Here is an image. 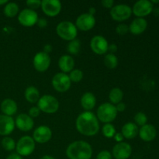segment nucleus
I'll return each mask as SVG.
<instances>
[{"mask_svg": "<svg viewBox=\"0 0 159 159\" xmlns=\"http://www.w3.org/2000/svg\"><path fill=\"white\" fill-rule=\"evenodd\" d=\"M25 98L30 103H36L40 99V92L35 86H28L25 91Z\"/></svg>", "mask_w": 159, "mask_h": 159, "instance_id": "obj_25", "label": "nucleus"}, {"mask_svg": "<svg viewBox=\"0 0 159 159\" xmlns=\"http://www.w3.org/2000/svg\"><path fill=\"white\" fill-rule=\"evenodd\" d=\"M115 107H116V111L118 112V113H122V112H124V110H126V104L124 103V102H119L118 104H116V105H115Z\"/></svg>", "mask_w": 159, "mask_h": 159, "instance_id": "obj_40", "label": "nucleus"}, {"mask_svg": "<svg viewBox=\"0 0 159 159\" xmlns=\"http://www.w3.org/2000/svg\"><path fill=\"white\" fill-rule=\"evenodd\" d=\"M154 5L148 0H139L134 3L132 8V13L137 18H144L150 15L153 11Z\"/></svg>", "mask_w": 159, "mask_h": 159, "instance_id": "obj_9", "label": "nucleus"}, {"mask_svg": "<svg viewBox=\"0 0 159 159\" xmlns=\"http://www.w3.org/2000/svg\"><path fill=\"white\" fill-rule=\"evenodd\" d=\"M6 159H23V157L20 156L17 153H12L6 158Z\"/></svg>", "mask_w": 159, "mask_h": 159, "instance_id": "obj_44", "label": "nucleus"}, {"mask_svg": "<svg viewBox=\"0 0 159 159\" xmlns=\"http://www.w3.org/2000/svg\"><path fill=\"white\" fill-rule=\"evenodd\" d=\"M32 138L35 142L39 144H45L52 138V131L48 126H40L34 130Z\"/></svg>", "mask_w": 159, "mask_h": 159, "instance_id": "obj_16", "label": "nucleus"}, {"mask_svg": "<svg viewBox=\"0 0 159 159\" xmlns=\"http://www.w3.org/2000/svg\"><path fill=\"white\" fill-rule=\"evenodd\" d=\"M53 50V47L52 45L50 44V43H47V44L44 45V47H43V52L46 53V54H49Z\"/></svg>", "mask_w": 159, "mask_h": 159, "instance_id": "obj_42", "label": "nucleus"}, {"mask_svg": "<svg viewBox=\"0 0 159 159\" xmlns=\"http://www.w3.org/2000/svg\"><path fill=\"white\" fill-rule=\"evenodd\" d=\"M123 98H124V92L118 87L112 89L109 93V99L110 101V103L114 106L120 102Z\"/></svg>", "mask_w": 159, "mask_h": 159, "instance_id": "obj_26", "label": "nucleus"}, {"mask_svg": "<svg viewBox=\"0 0 159 159\" xmlns=\"http://www.w3.org/2000/svg\"><path fill=\"white\" fill-rule=\"evenodd\" d=\"M2 146L7 152H12L16 149V143L10 137H4L2 140Z\"/></svg>", "mask_w": 159, "mask_h": 159, "instance_id": "obj_30", "label": "nucleus"}, {"mask_svg": "<svg viewBox=\"0 0 159 159\" xmlns=\"http://www.w3.org/2000/svg\"><path fill=\"white\" fill-rule=\"evenodd\" d=\"M75 126L78 131L85 136H95L99 131V120L90 111L80 113L76 119Z\"/></svg>", "mask_w": 159, "mask_h": 159, "instance_id": "obj_1", "label": "nucleus"}, {"mask_svg": "<svg viewBox=\"0 0 159 159\" xmlns=\"http://www.w3.org/2000/svg\"><path fill=\"white\" fill-rule=\"evenodd\" d=\"M131 154V146L124 141L115 144L112 151V155L115 159H128Z\"/></svg>", "mask_w": 159, "mask_h": 159, "instance_id": "obj_15", "label": "nucleus"}, {"mask_svg": "<svg viewBox=\"0 0 159 159\" xmlns=\"http://www.w3.org/2000/svg\"><path fill=\"white\" fill-rule=\"evenodd\" d=\"M40 112L41 111H40V109L38 108V107H32L30 109L29 111H28V115H29L31 118L34 119V118L37 117V116L40 115Z\"/></svg>", "mask_w": 159, "mask_h": 159, "instance_id": "obj_37", "label": "nucleus"}, {"mask_svg": "<svg viewBox=\"0 0 159 159\" xmlns=\"http://www.w3.org/2000/svg\"><path fill=\"white\" fill-rule=\"evenodd\" d=\"M81 49V43L79 40L75 39V40L69 41L68 46H67V50L68 53L72 55H76L79 53Z\"/></svg>", "mask_w": 159, "mask_h": 159, "instance_id": "obj_29", "label": "nucleus"}, {"mask_svg": "<svg viewBox=\"0 0 159 159\" xmlns=\"http://www.w3.org/2000/svg\"><path fill=\"white\" fill-rule=\"evenodd\" d=\"M58 100L51 95H44L41 96L37 102V107L41 112L48 114L55 113L59 109Z\"/></svg>", "mask_w": 159, "mask_h": 159, "instance_id": "obj_5", "label": "nucleus"}, {"mask_svg": "<svg viewBox=\"0 0 159 159\" xmlns=\"http://www.w3.org/2000/svg\"><path fill=\"white\" fill-rule=\"evenodd\" d=\"M104 65L109 69H114L118 65V58L114 54H107L104 57Z\"/></svg>", "mask_w": 159, "mask_h": 159, "instance_id": "obj_28", "label": "nucleus"}, {"mask_svg": "<svg viewBox=\"0 0 159 159\" xmlns=\"http://www.w3.org/2000/svg\"><path fill=\"white\" fill-rule=\"evenodd\" d=\"M96 159H113V155L109 151H101L96 156Z\"/></svg>", "mask_w": 159, "mask_h": 159, "instance_id": "obj_36", "label": "nucleus"}, {"mask_svg": "<svg viewBox=\"0 0 159 159\" xmlns=\"http://www.w3.org/2000/svg\"><path fill=\"white\" fill-rule=\"evenodd\" d=\"M113 138H114V140L117 143L123 142V141H124V136H123V134L121 133H116V134L114 135Z\"/></svg>", "mask_w": 159, "mask_h": 159, "instance_id": "obj_41", "label": "nucleus"}, {"mask_svg": "<svg viewBox=\"0 0 159 159\" xmlns=\"http://www.w3.org/2000/svg\"><path fill=\"white\" fill-rule=\"evenodd\" d=\"M51 84H52L53 88L57 92L65 93L71 87V82L68 75L63 72H58L53 76Z\"/></svg>", "mask_w": 159, "mask_h": 159, "instance_id": "obj_7", "label": "nucleus"}, {"mask_svg": "<svg viewBox=\"0 0 159 159\" xmlns=\"http://www.w3.org/2000/svg\"><path fill=\"white\" fill-rule=\"evenodd\" d=\"M78 30L82 31H89L93 29L96 25L95 16L87 13L81 14L76 19L75 24Z\"/></svg>", "mask_w": 159, "mask_h": 159, "instance_id": "obj_14", "label": "nucleus"}, {"mask_svg": "<svg viewBox=\"0 0 159 159\" xmlns=\"http://www.w3.org/2000/svg\"><path fill=\"white\" fill-rule=\"evenodd\" d=\"M118 112L116 107L110 102H104L101 104L96 111V117L101 122L105 124H110L117 116Z\"/></svg>", "mask_w": 159, "mask_h": 159, "instance_id": "obj_3", "label": "nucleus"}, {"mask_svg": "<svg viewBox=\"0 0 159 159\" xmlns=\"http://www.w3.org/2000/svg\"><path fill=\"white\" fill-rule=\"evenodd\" d=\"M37 25L40 28L43 29V28L47 27V26H48V20L45 18H43V17H42V18H38L37 22Z\"/></svg>", "mask_w": 159, "mask_h": 159, "instance_id": "obj_39", "label": "nucleus"}, {"mask_svg": "<svg viewBox=\"0 0 159 159\" xmlns=\"http://www.w3.org/2000/svg\"><path fill=\"white\" fill-rule=\"evenodd\" d=\"M108 51H110V54H114L115 52L117 51V46L116 44H114V43H112V44L109 45Z\"/></svg>", "mask_w": 159, "mask_h": 159, "instance_id": "obj_43", "label": "nucleus"}, {"mask_svg": "<svg viewBox=\"0 0 159 159\" xmlns=\"http://www.w3.org/2000/svg\"><path fill=\"white\" fill-rule=\"evenodd\" d=\"M36 148V142L33 139L32 137L23 136L20 138L18 142L16 143V153L22 157H26L30 155L34 152Z\"/></svg>", "mask_w": 159, "mask_h": 159, "instance_id": "obj_6", "label": "nucleus"}, {"mask_svg": "<svg viewBox=\"0 0 159 159\" xmlns=\"http://www.w3.org/2000/svg\"><path fill=\"white\" fill-rule=\"evenodd\" d=\"M3 12L7 17L13 18L19 14V6L16 2H8L5 5Z\"/></svg>", "mask_w": 159, "mask_h": 159, "instance_id": "obj_27", "label": "nucleus"}, {"mask_svg": "<svg viewBox=\"0 0 159 159\" xmlns=\"http://www.w3.org/2000/svg\"><path fill=\"white\" fill-rule=\"evenodd\" d=\"M40 7L45 15L54 17L60 13L62 6L58 0H43Z\"/></svg>", "mask_w": 159, "mask_h": 159, "instance_id": "obj_13", "label": "nucleus"}, {"mask_svg": "<svg viewBox=\"0 0 159 159\" xmlns=\"http://www.w3.org/2000/svg\"><path fill=\"white\" fill-rule=\"evenodd\" d=\"M15 125L21 131L27 132L34 128V121L26 113H20L16 118Z\"/></svg>", "mask_w": 159, "mask_h": 159, "instance_id": "obj_17", "label": "nucleus"}, {"mask_svg": "<svg viewBox=\"0 0 159 159\" xmlns=\"http://www.w3.org/2000/svg\"><path fill=\"white\" fill-rule=\"evenodd\" d=\"M0 108L3 114L9 116H12L16 114L18 110L17 103L12 99H5L2 102Z\"/></svg>", "mask_w": 159, "mask_h": 159, "instance_id": "obj_22", "label": "nucleus"}, {"mask_svg": "<svg viewBox=\"0 0 159 159\" xmlns=\"http://www.w3.org/2000/svg\"><path fill=\"white\" fill-rule=\"evenodd\" d=\"M96 9L95 7H93V6H92V7H90L89 9L88 13L90 14V15H92L94 16V15L96 14Z\"/></svg>", "mask_w": 159, "mask_h": 159, "instance_id": "obj_45", "label": "nucleus"}, {"mask_svg": "<svg viewBox=\"0 0 159 159\" xmlns=\"http://www.w3.org/2000/svg\"><path fill=\"white\" fill-rule=\"evenodd\" d=\"M102 134L107 138H113L116 131L114 126L111 124H105L102 128Z\"/></svg>", "mask_w": 159, "mask_h": 159, "instance_id": "obj_31", "label": "nucleus"}, {"mask_svg": "<svg viewBox=\"0 0 159 159\" xmlns=\"http://www.w3.org/2000/svg\"><path fill=\"white\" fill-rule=\"evenodd\" d=\"M38 15L34 10L30 9H24L19 12L18 21L22 26L26 27H31L37 24Z\"/></svg>", "mask_w": 159, "mask_h": 159, "instance_id": "obj_10", "label": "nucleus"}, {"mask_svg": "<svg viewBox=\"0 0 159 159\" xmlns=\"http://www.w3.org/2000/svg\"><path fill=\"white\" fill-rule=\"evenodd\" d=\"M40 159H55L54 157L51 156V155H44V156L41 157Z\"/></svg>", "mask_w": 159, "mask_h": 159, "instance_id": "obj_46", "label": "nucleus"}, {"mask_svg": "<svg viewBox=\"0 0 159 159\" xmlns=\"http://www.w3.org/2000/svg\"><path fill=\"white\" fill-rule=\"evenodd\" d=\"M148 22L144 18H136L130 23L129 31L134 35H140L146 30Z\"/></svg>", "mask_w": 159, "mask_h": 159, "instance_id": "obj_20", "label": "nucleus"}, {"mask_svg": "<svg viewBox=\"0 0 159 159\" xmlns=\"http://www.w3.org/2000/svg\"><path fill=\"white\" fill-rule=\"evenodd\" d=\"M116 32L120 36L125 35L129 32V26H127L125 23H120L116 26Z\"/></svg>", "mask_w": 159, "mask_h": 159, "instance_id": "obj_34", "label": "nucleus"}, {"mask_svg": "<svg viewBox=\"0 0 159 159\" xmlns=\"http://www.w3.org/2000/svg\"><path fill=\"white\" fill-rule=\"evenodd\" d=\"M109 43L107 39L101 35H96L90 40L91 50L96 54L102 55L108 51Z\"/></svg>", "mask_w": 159, "mask_h": 159, "instance_id": "obj_12", "label": "nucleus"}, {"mask_svg": "<svg viewBox=\"0 0 159 159\" xmlns=\"http://www.w3.org/2000/svg\"><path fill=\"white\" fill-rule=\"evenodd\" d=\"M66 155L69 159H91L93 148L86 141H75L68 146Z\"/></svg>", "mask_w": 159, "mask_h": 159, "instance_id": "obj_2", "label": "nucleus"}, {"mask_svg": "<svg viewBox=\"0 0 159 159\" xmlns=\"http://www.w3.org/2000/svg\"><path fill=\"white\" fill-rule=\"evenodd\" d=\"M69 79L71 82H81L83 79L84 74L80 69H73L69 74Z\"/></svg>", "mask_w": 159, "mask_h": 159, "instance_id": "obj_32", "label": "nucleus"}, {"mask_svg": "<svg viewBox=\"0 0 159 159\" xmlns=\"http://www.w3.org/2000/svg\"><path fill=\"white\" fill-rule=\"evenodd\" d=\"M56 32L59 37L67 41L75 40L78 35L77 27L70 21H62L59 23L56 27Z\"/></svg>", "mask_w": 159, "mask_h": 159, "instance_id": "obj_4", "label": "nucleus"}, {"mask_svg": "<svg viewBox=\"0 0 159 159\" xmlns=\"http://www.w3.org/2000/svg\"><path fill=\"white\" fill-rule=\"evenodd\" d=\"M81 105L85 111H90L96 105V98L94 94L86 92L81 97Z\"/></svg>", "mask_w": 159, "mask_h": 159, "instance_id": "obj_24", "label": "nucleus"}, {"mask_svg": "<svg viewBox=\"0 0 159 159\" xmlns=\"http://www.w3.org/2000/svg\"><path fill=\"white\" fill-rule=\"evenodd\" d=\"M138 132H139L138 127L133 122L126 123L121 129V134L124 138L129 140L136 138L137 135L138 134Z\"/></svg>", "mask_w": 159, "mask_h": 159, "instance_id": "obj_23", "label": "nucleus"}, {"mask_svg": "<svg viewBox=\"0 0 159 159\" xmlns=\"http://www.w3.org/2000/svg\"><path fill=\"white\" fill-rule=\"evenodd\" d=\"M134 124H136L137 126H142L147 124L148 122V116H146L145 113H142V112H138V113H136V115L134 117Z\"/></svg>", "mask_w": 159, "mask_h": 159, "instance_id": "obj_33", "label": "nucleus"}, {"mask_svg": "<svg viewBox=\"0 0 159 159\" xmlns=\"http://www.w3.org/2000/svg\"><path fill=\"white\" fill-rule=\"evenodd\" d=\"M138 134L141 140L146 142H149L156 138L157 130L156 128L152 124H145L139 129Z\"/></svg>", "mask_w": 159, "mask_h": 159, "instance_id": "obj_19", "label": "nucleus"}, {"mask_svg": "<svg viewBox=\"0 0 159 159\" xmlns=\"http://www.w3.org/2000/svg\"><path fill=\"white\" fill-rule=\"evenodd\" d=\"M58 67L61 72L67 74L71 72L75 67V60L71 56L65 54L62 55L58 60Z\"/></svg>", "mask_w": 159, "mask_h": 159, "instance_id": "obj_21", "label": "nucleus"}, {"mask_svg": "<svg viewBox=\"0 0 159 159\" xmlns=\"http://www.w3.org/2000/svg\"><path fill=\"white\" fill-rule=\"evenodd\" d=\"M101 4L107 9H112L114 6V1L113 0H102L101 2Z\"/></svg>", "mask_w": 159, "mask_h": 159, "instance_id": "obj_38", "label": "nucleus"}, {"mask_svg": "<svg viewBox=\"0 0 159 159\" xmlns=\"http://www.w3.org/2000/svg\"><path fill=\"white\" fill-rule=\"evenodd\" d=\"M15 127V120L12 116L0 115V135L8 136L12 133Z\"/></svg>", "mask_w": 159, "mask_h": 159, "instance_id": "obj_18", "label": "nucleus"}, {"mask_svg": "<svg viewBox=\"0 0 159 159\" xmlns=\"http://www.w3.org/2000/svg\"><path fill=\"white\" fill-rule=\"evenodd\" d=\"M8 2H8L7 0H0V6H2V5L7 4Z\"/></svg>", "mask_w": 159, "mask_h": 159, "instance_id": "obj_47", "label": "nucleus"}, {"mask_svg": "<svg viewBox=\"0 0 159 159\" xmlns=\"http://www.w3.org/2000/svg\"><path fill=\"white\" fill-rule=\"evenodd\" d=\"M33 65L34 68L39 72H44L51 65V57L49 54L43 51L37 53L33 59Z\"/></svg>", "mask_w": 159, "mask_h": 159, "instance_id": "obj_11", "label": "nucleus"}, {"mask_svg": "<svg viewBox=\"0 0 159 159\" xmlns=\"http://www.w3.org/2000/svg\"><path fill=\"white\" fill-rule=\"evenodd\" d=\"M41 2L42 1H40V0H27L26 4L29 7L28 9L35 11V9L40 7V6H41Z\"/></svg>", "mask_w": 159, "mask_h": 159, "instance_id": "obj_35", "label": "nucleus"}, {"mask_svg": "<svg viewBox=\"0 0 159 159\" xmlns=\"http://www.w3.org/2000/svg\"><path fill=\"white\" fill-rule=\"evenodd\" d=\"M132 15V9L126 4H118L110 10V16L115 21L123 22L128 20Z\"/></svg>", "mask_w": 159, "mask_h": 159, "instance_id": "obj_8", "label": "nucleus"}]
</instances>
